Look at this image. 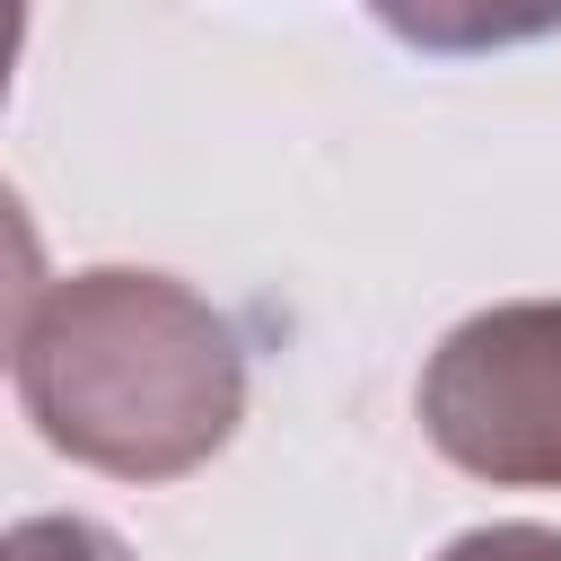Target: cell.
<instances>
[{"instance_id":"obj_2","label":"cell","mask_w":561,"mask_h":561,"mask_svg":"<svg viewBox=\"0 0 561 561\" xmlns=\"http://www.w3.org/2000/svg\"><path fill=\"white\" fill-rule=\"evenodd\" d=\"M421 430L482 482L561 491V298L465 316L421 368Z\"/></svg>"},{"instance_id":"obj_3","label":"cell","mask_w":561,"mask_h":561,"mask_svg":"<svg viewBox=\"0 0 561 561\" xmlns=\"http://www.w3.org/2000/svg\"><path fill=\"white\" fill-rule=\"evenodd\" d=\"M0 561H131V552L88 517H18Z\"/></svg>"},{"instance_id":"obj_1","label":"cell","mask_w":561,"mask_h":561,"mask_svg":"<svg viewBox=\"0 0 561 561\" xmlns=\"http://www.w3.org/2000/svg\"><path fill=\"white\" fill-rule=\"evenodd\" d=\"M18 394L61 456L123 482H167L228 447L245 359L184 280L79 272L18 316Z\"/></svg>"},{"instance_id":"obj_4","label":"cell","mask_w":561,"mask_h":561,"mask_svg":"<svg viewBox=\"0 0 561 561\" xmlns=\"http://www.w3.org/2000/svg\"><path fill=\"white\" fill-rule=\"evenodd\" d=\"M438 561H561V535L552 526H473Z\"/></svg>"}]
</instances>
